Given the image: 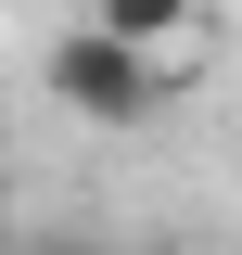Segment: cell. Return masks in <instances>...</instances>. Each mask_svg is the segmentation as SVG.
Returning a JSON list of instances; mask_svg holds the SVG:
<instances>
[{
  "label": "cell",
  "mask_w": 242,
  "mask_h": 255,
  "mask_svg": "<svg viewBox=\"0 0 242 255\" xmlns=\"http://www.w3.org/2000/svg\"><path fill=\"white\" fill-rule=\"evenodd\" d=\"M38 90H51L77 128H153L191 77H179L166 51H140V38H115V26H90V13H77V26L38 51Z\"/></svg>",
  "instance_id": "6da1fadb"
},
{
  "label": "cell",
  "mask_w": 242,
  "mask_h": 255,
  "mask_svg": "<svg viewBox=\"0 0 242 255\" xmlns=\"http://www.w3.org/2000/svg\"><path fill=\"white\" fill-rule=\"evenodd\" d=\"M90 26H115V38H140V51L191 64V38H204V0H90Z\"/></svg>",
  "instance_id": "7a4b0ae2"
},
{
  "label": "cell",
  "mask_w": 242,
  "mask_h": 255,
  "mask_svg": "<svg viewBox=\"0 0 242 255\" xmlns=\"http://www.w3.org/2000/svg\"><path fill=\"white\" fill-rule=\"evenodd\" d=\"M38 255H102V243H77V230H64V243H38Z\"/></svg>",
  "instance_id": "3957f363"
}]
</instances>
